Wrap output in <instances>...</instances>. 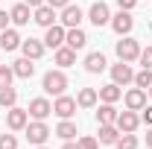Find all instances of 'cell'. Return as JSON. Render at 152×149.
Returning <instances> with one entry per match:
<instances>
[{
  "label": "cell",
  "mask_w": 152,
  "mask_h": 149,
  "mask_svg": "<svg viewBox=\"0 0 152 149\" xmlns=\"http://www.w3.org/2000/svg\"><path fill=\"white\" fill-rule=\"evenodd\" d=\"M41 88H44V93H50V96H61V93L67 91V76H64V70L61 67L47 70L44 79H41Z\"/></svg>",
  "instance_id": "obj_1"
},
{
  "label": "cell",
  "mask_w": 152,
  "mask_h": 149,
  "mask_svg": "<svg viewBox=\"0 0 152 149\" xmlns=\"http://www.w3.org/2000/svg\"><path fill=\"white\" fill-rule=\"evenodd\" d=\"M114 53H117V58L120 61H137V56H140V41H134L132 35H123L117 44H114Z\"/></svg>",
  "instance_id": "obj_2"
},
{
  "label": "cell",
  "mask_w": 152,
  "mask_h": 149,
  "mask_svg": "<svg viewBox=\"0 0 152 149\" xmlns=\"http://www.w3.org/2000/svg\"><path fill=\"white\" fill-rule=\"evenodd\" d=\"M23 131H26V140H29L32 146H41V143H47V137L53 134V131H50V126H47L44 120H29Z\"/></svg>",
  "instance_id": "obj_3"
},
{
  "label": "cell",
  "mask_w": 152,
  "mask_h": 149,
  "mask_svg": "<svg viewBox=\"0 0 152 149\" xmlns=\"http://www.w3.org/2000/svg\"><path fill=\"white\" fill-rule=\"evenodd\" d=\"M26 123H29V111L26 108H18V105L6 108V126H9V131H23Z\"/></svg>",
  "instance_id": "obj_4"
},
{
  "label": "cell",
  "mask_w": 152,
  "mask_h": 149,
  "mask_svg": "<svg viewBox=\"0 0 152 149\" xmlns=\"http://www.w3.org/2000/svg\"><path fill=\"white\" fill-rule=\"evenodd\" d=\"M88 20L94 23L96 29H99V26H108V20H111V9H108V3H102V0L91 3V9H88Z\"/></svg>",
  "instance_id": "obj_5"
},
{
  "label": "cell",
  "mask_w": 152,
  "mask_h": 149,
  "mask_svg": "<svg viewBox=\"0 0 152 149\" xmlns=\"http://www.w3.org/2000/svg\"><path fill=\"white\" fill-rule=\"evenodd\" d=\"M108 26H111V29H114V32H117L120 38H123V35H129V32L134 29V18H132V12H123V9H120L117 15H111Z\"/></svg>",
  "instance_id": "obj_6"
},
{
  "label": "cell",
  "mask_w": 152,
  "mask_h": 149,
  "mask_svg": "<svg viewBox=\"0 0 152 149\" xmlns=\"http://www.w3.org/2000/svg\"><path fill=\"white\" fill-rule=\"evenodd\" d=\"M76 99L73 96H67V93H61V96H56V102H53V114H56L58 120H70L76 114Z\"/></svg>",
  "instance_id": "obj_7"
},
{
  "label": "cell",
  "mask_w": 152,
  "mask_h": 149,
  "mask_svg": "<svg viewBox=\"0 0 152 149\" xmlns=\"http://www.w3.org/2000/svg\"><path fill=\"white\" fill-rule=\"evenodd\" d=\"M29 120H47L50 114H53V102L47 99V96H35V99H29Z\"/></svg>",
  "instance_id": "obj_8"
},
{
  "label": "cell",
  "mask_w": 152,
  "mask_h": 149,
  "mask_svg": "<svg viewBox=\"0 0 152 149\" xmlns=\"http://www.w3.org/2000/svg\"><path fill=\"white\" fill-rule=\"evenodd\" d=\"M111 82L114 85H120V88H126L129 82H134V70L129 61H117V64H111Z\"/></svg>",
  "instance_id": "obj_9"
},
{
  "label": "cell",
  "mask_w": 152,
  "mask_h": 149,
  "mask_svg": "<svg viewBox=\"0 0 152 149\" xmlns=\"http://www.w3.org/2000/svg\"><path fill=\"white\" fill-rule=\"evenodd\" d=\"M82 18H85V12H82L79 6H73V3H67V6L61 9V15H58V20H61V26H64V29L79 26V23H82Z\"/></svg>",
  "instance_id": "obj_10"
},
{
  "label": "cell",
  "mask_w": 152,
  "mask_h": 149,
  "mask_svg": "<svg viewBox=\"0 0 152 149\" xmlns=\"http://www.w3.org/2000/svg\"><path fill=\"white\" fill-rule=\"evenodd\" d=\"M64 35H67V29L61 26V23H53V26H47V32H44V47H50V50H58L61 44H64Z\"/></svg>",
  "instance_id": "obj_11"
},
{
  "label": "cell",
  "mask_w": 152,
  "mask_h": 149,
  "mask_svg": "<svg viewBox=\"0 0 152 149\" xmlns=\"http://www.w3.org/2000/svg\"><path fill=\"white\" fill-rule=\"evenodd\" d=\"M117 129H120V134L123 131H137V126H140V114L132 111V108H126V111L117 114V123H114Z\"/></svg>",
  "instance_id": "obj_12"
},
{
  "label": "cell",
  "mask_w": 152,
  "mask_h": 149,
  "mask_svg": "<svg viewBox=\"0 0 152 149\" xmlns=\"http://www.w3.org/2000/svg\"><path fill=\"white\" fill-rule=\"evenodd\" d=\"M44 50H47V47H44L41 38H23V41H20V53L26 58H32V61H38V58L44 56Z\"/></svg>",
  "instance_id": "obj_13"
},
{
  "label": "cell",
  "mask_w": 152,
  "mask_h": 149,
  "mask_svg": "<svg viewBox=\"0 0 152 149\" xmlns=\"http://www.w3.org/2000/svg\"><path fill=\"white\" fill-rule=\"evenodd\" d=\"M123 102H126V108H132V111H140L143 105H146V91L143 88H129V91L123 93Z\"/></svg>",
  "instance_id": "obj_14"
},
{
  "label": "cell",
  "mask_w": 152,
  "mask_h": 149,
  "mask_svg": "<svg viewBox=\"0 0 152 149\" xmlns=\"http://www.w3.org/2000/svg\"><path fill=\"white\" fill-rule=\"evenodd\" d=\"M32 20H35L38 26H44V29H47V26H53V23L58 20V15H56V9H53V6H47V3H44V6L32 9Z\"/></svg>",
  "instance_id": "obj_15"
},
{
  "label": "cell",
  "mask_w": 152,
  "mask_h": 149,
  "mask_svg": "<svg viewBox=\"0 0 152 149\" xmlns=\"http://www.w3.org/2000/svg\"><path fill=\"white\" fill-rule=\"evenodd\" d=\"M117 108H114V102H96V123L99 126H111L117 123Z\"/></svg>",
  "instance_id": "obj_16"
},
{
  "label": "cell",
  "mask_w": 152,
  "mask_h": 149,
  "mask_svg": "<svg viewBox=\"0 0 152 149\" xmlns=\"http://www.w3.org/2000/svg\"><path fill=\"white\" fill-rule=\"evenodd\" d=\"M9 18H12L15 26H26V23L32 20V9H29L26 3H15V6L9 9Z\"/></svg>",
  "instance_id": "obj_17"
},
{
  "label": "cell",
  "mask_w": 152,
  "mask_h": 149,
  "mask_svg": "<svg viewBox=\"0 0 152 149\" xmlns=\"http://www.w3.org/2000/svg\"><path fill=\"white\" fill-rule=\"evenodd\" d=\"M53 61H56L61 70H64V67H73L76 64V50H70L67 44H61L58 50H53Z\"/></svg>",
  "instance_id": "obj_18"
},
{
  "label": "cell",
  "mask_w": 152,
  "mask_h": 149,
  "mask_svg": "<svg viewBox=\"0 0 152 149\" xmlns=\"http://www.w3.org/2000/svg\"><path fill=\"white\" fill-rule=\"evenodd\" d=\"M20 41L23 38L18 35V29H12V26H6L3 32H0V50H6V53H12V50H18Z\"/></svg>",
  "instance_id": "obj_19"
},
{
  "label": "cell",
  "mask_w": 152,
  "mask_h": 149,
  "mask_svg": "<svg viewBox=\"0 0 152 149\" xmlns=\"http://www.w3.org/2000/svg\"><path fill=\"white\" fill-rule=\"evenodd\" d=\"M12 70H15L18 79H32V76H35V61L26 58V56H20L18 61H12Z\"/></svg>",
  "instance_id": "obj_20"
},
{
  "label": "cell",
  "mask_w": 152,
  "mask_h": 149,
  "mask_svg": "<svg viewBox=\"0 0 152 149\" xmlns=\"http://www.w3.org/2000/svg\"><path fill=\"white\" fill-rule=\"evenodd\" d=\"M96 102H99L96 88H79V93H76V105L79 108H96Z\"/></svg>",
  "instance_id": "obj_21"
},
{
  "label": "cell",
  "mask_w": 152,
  "mask_h": 149,
  "mask_svg": "<svg viewBox=\"0 0 152 149\" xmlns=\"http://www.w3.org/2000/svg\"><path fill=\"white\" fill-rule=\"evenodd\" d=\"M105 67H108V61H105V56H102L99 50L85 56V70H88V73H102Z\"/></svg>",
  "instance_id": "obj_22"
},
{
  "label": "cell",
  "mask_w": 152,
  "mask_h": 149,
  "mask_svg": "<svg viewBox=\"0 0 152 149\" xmlns=\"http://www.w3.org/2000/svg\"><path fill=\"white\" fill-rule=\"evenodd\" d=\"M64 44H67L70 50H82V47L88 44V35H85V29H79V26L67 29V35H64Z\"/></svg>",
  "instance_id": "obj_23"
},
{
  "label": "cell",
  "mask_w": 152,
  "mask_h": 149,
  "mask_svg": "<svg viewBox=\"0 0 152 149\" xmlns=\"http://www.w3.org/2000/svg\"><path fill=\"white\" fill-rule=\"evenodd\" d=\"M96 93H99V102H117V99H123V88H120V85H114V82L102 85Z\"/></svg>",
  "instance_id": "obj_24"
},
{
  "label": "cell",
  "mask_w": 152,
  "mask_h": 149,
  "mask_svg": "<svg viewBox=\"0 0 152 149\" xmlns=\"http://www.w3.org/2000/svg\"><path fill=\"white\" fill-rule=\"evenodd\" d=\"M117 137H120V129H117V126H99V134H96V140H99V143H102V146H114V143H117Z\"/></svg>",
  "instance_id": "obj_25"
},
{
  "label": "cell",
  "mask_w": 152,
  "mask_h": 149,
  "mask_svg": "<svg viewBox=\"0 0 152 149\" xmlns=\"http://www.w3.org/2000/svg\"><path fill=\"white\" fill-rule=\"evenodd\" d=\"M137 146H140V140H137L134 131H123L117 137V143H114V149H137Z\"/></svg>",
  "instance_id": "obj_26"
},
{
  "label": "cell",
  "mask_w": 152,
  "mask_h": 149,
  "mask_svg": "<svg viewBox=\"0 0 152 149\" xmlns=\"http://www.w3.org/2000/svg\"><path fill=\"white\" fill-rule=\"evenodd\" d=\"M56 134L61 137V140H73L79 131H76V123H73V120H61V123L56 126Z\"/></svg>",
  "instance_id": "obj_27"
},
{
  "label": "cell",
  "mask_w": 152,
  "mask_h": 149,
  "mask_svg": "<svg viewBox=\"0 0 152 149\" xmlns=\"http://www.w3.org/2000/svg\"><path fill=\"white\" fill-rule=\"evenodd\" d=\"M18 105V91L9 85V88H0V108H12Z\"/></svg>",
  "instance_id": "obj_28"
},
{
  "label": "cell",
  "mask_w": 152,
  "mask_h": 149,
  "mask_svg": "<svg viewBox=\"0 0 152 149\" xmlns=\"http://www.w3.org/2000/svg\"><path fill=\"white\" fill-rule=\"evenodd\" d=\"M134 85H137V88H143V91L152 85V70H149V67H140V70L134 73Z\"/></svg>",
  "instance_id": "obj_29"
},
{
  "label": "cell",
  "mask_w": 152,
  "mask_h": 149,
  "mask_svg": "<svg viewBox=\"0 0 152 149\" xmlns=\"http://www.w3.org/2000/svg\"><path fill=\"white\" fill-rule=\"evenodd\" d=\"M12 79H15L12 64H0V88H9V85H12Z\"/></svg>",
  "instance_id": "obj_30"
},
{
  "label": "cell",
  "mask_w": 152,
  "mask_h": 149,
  "mask_svg": "<svg viewBox=\"0 0 152 149\" xmlns=\"http://www.w3.org/2000/svg\"><path fill=\"white\" fill-rule=\"evenodd\" d=\"M76 143H79V149H99V140L94 134H82V137H76Z\"/></svg>",
  "instance_id": "obj_31"
},
{
  "label": "cell",
  "mask_w": 152,
  "mask_h": 149,
  "mask_svg": "<svg viewBox=\"0 0 152 149\" xmlns=\"http://www.w3.org/2000/svg\"><path fill=\"white\" fill-rule=\"evenodd\" d=\"M137 61H140V67H149V70H152V47H140Z\"/></svg>",
  "instance_id": "obj_32"
},
{
  "label": "cell",
  "mask_w": 152,
  "mask_h": 149,
  "mask_svg": "<svg viewBox=\"0 0 152 149\" xmlns=\"http://www.w3.org/2000/svg\"><path fill=\"white\" fill-rule=\"evenodd\" d=\"M0 149H18V137L15 134H0Z\"/></svg>",
  "instance_id": "obj_33"
},
{
  "label": "cell",
  "mask_w": 152,
  "mask_h": 149,
  "mask_svg": "<svg viewBox=\"0 0 152 149\" xmlns=\"http://www.w3.org/2000/svg\"><path fill=\"white\" fill-rule=\"evenodd\" d=\"M140 123L152 126V105H143V108H140Z\"/></svg>",
  "instance_id": "obj_34"
},
{
  "label": "cell",
  "mask_w": 152,
  "mask_h": 149,
  "mask_svg": "<svg viewBox=\"0 0 152 149\" xmlns=\"http://www.w3.org/2000/svg\"><path fill=\"white\" fill-rule=\"evenodd\" d=\"M117 6H120L123 12H132L134 6H137V0H117Z\"/></svg>",
  "instance_id": "obj_35"
},
{
  "label": "cell",
  "mask_w": 152,
  "mask_h": 149,
  "mask_svg": "<svg viewBox=\"0 0 152 149\" xmlns=\"http://www.w3.org/2000/svg\"><path fill=\"white\" fill-rule=\"evenodd\" d=\"M9 23H12V18H9V12H6V9H0V32H3V29H6Z\"/></svg>",
  "instance_id": "obj_36"
},
{
  "label": "cell",
  "mask_w": 152,
  "mask_h": 149,
  "mask_svg": "<svg viewBox=\"0 0 152 149\" xmlns=\"http://www.w3.org/2000/svg\"><path fill=\"white\" fill-rule=\"evenodd\" d=\"M67 3H70V0H47V6H53V9H64V6H67Z\"/></svg>",
  "instance_id": "obj_37"
},
{
  "label": "cell",
  "mask_w": 152,
  "mask_h": 149,
  "mask_svg": "<svg viewBox=\"0 0 152 149\" xmlns=\"http://www.w3.org/2000/svg\"><path fill=\"white\" fill-rule=\"evenodd\" d=\"M23 3H26V6H29V9H38V6H44V3H47V0H23Z\"/></svg>",
  "instance_id": "obj_38"
},
{
  "label": "cell",
  "mask_w": 152,
  "mask_h": 149,
  "mask_svg": "<svg viewBox=\"0 0 152 149\" xmlns=\"http://www.w3.org/2000/svg\"><path fill=\"white\" fill-rule=\"evenodd\" d=\"M61 149H79V143H73V140H64V143H61Z\"/></svg>",
  "instance_id": "obj_39"
},
{
  "label": "cell",
  "mask_w": 152,
  "mask_h": 149,
  "mask_svg": "<svg viewBox=\"0 0 152 149\" xmlns=\"http://www.w3.org/2000/svg\"><path fill=\"white\" fill-rule=\"evenodd\" d=\"M146 146L152 149V126H149V129H146Z\"/></svg>",
  "instance_id": "obj_40"
},
{
  "label": "cell",
  "mask_w": 152,
  "mask_h": 149,
  "mask_svg": "<svg viewBox=\"0 0 152 149\" xmlns=\"http://www.w3.org/2000/svg\"><path fill=\"white\" fill-rule=\"evenodd\" d=\"M146 91H149V96H152V85H149V88H146Z\"/></svg>",
  "instance_id": "obj_41"
},
{
  "label": "cell",
  "mask_w": 152,
  "mask_h": 149,
  "mask_svg": "<svg viewBox=\"0 0 152 149\" xmlns=\"http://www.w3.org/2000/svg\"><path fill=\"white\" fill-rule=\"evenodd\" d=\"M35 149H47V146H44V143H41V146H35Z\"/></svg>",
  "instance_id": "obj_42"
},
{
  "label": "cell",
  "mask_w": 152,
  "mask_h": 149,
  "mask_svg": "<svg viewBox=\"0 0 152 149\" xmlns=\"http://www.w3.org/2000/svg\"><path fill=\"white\" fill-rule=\"evenodd\" d=\"M0 64H3V61H0Z\"/></svg>",
  "instance_id": "obj_43"
}]
</instances>
